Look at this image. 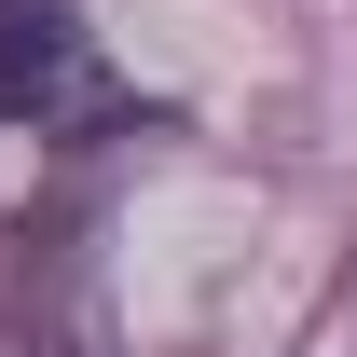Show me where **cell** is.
I'll use <instances>...</instances> for the list:
<instances>
[{"instance_id": "1", "label": "cell", "mask_w": 357, "mask_h": 357, "mask_svg": "<svg viewBox=\"0 0 357 357\" xmlns=\"http://www.w3.org/2000/svg\"><path fill=\"white\" fill-rule=\"evenodd\" d=\"M83 96V14L69 0H0V124H42Z\"/></svg>"}]
</instances>
